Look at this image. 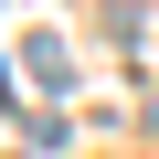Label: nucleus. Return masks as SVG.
Masks as SVG:
<instances>
[{
  "instance_id": "obj_1",
  "label": "nucleus",
  "mask_w": 159,
  "mask_h": 159,
  "mask_svg": "<svg viewBox=\"0 0 159 159\" xmlns=\"http://www.w3.org/2000/svg\"><path fill=\"white\" fill-rule=\"evenodd\" d=\"M21 74H32L43 96H64V85H74V53H64L53 32H32V43H21Z\"/></svg>"
},
{
  "instance_id": "obj_2",
  "label": "nucleus",
  "mask_w": 159,
  "mask_h": 159,
  "mask_svg": "<svg viewBox=\"0 0 159 159\" xmlns=\"http://www.w3.org/2000/svg\"><path fill=\"white\" fill-rule=\"evenodd\" d=\"M0 106H11V64H0Z\"/></svg>"
}]
</instances>
